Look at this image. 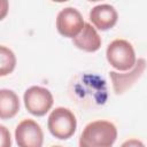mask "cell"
<instances>
[{"label": "cell", "instance_id": "obj_7", "mask_svg": "<svg viewBox=\"0 0 147 147\" xmlns=\"http://www.w3.org/2000/svg\"><path fill=\"white\" fill-rule=\"evenodd\" d=\"M146 67V62L144 59H139L136 61L133 68L125 74H119L116 71H110L109 76L113 82V87L116 94H122L127 88H130L144 74Z\"/></svg>", "mask_w": 147, "mask_h": 147}, {"label": "cell", "instance_id": "obj_5", "mask_svg": "<svg viewBox=\"0 0 147 147\" xmlns=\"http://www.w3.org/2000/svg\"><path fill=\"white\" fill-rule=\"evenodd\" d=\"M15 139L18 147H41L44 133L37 122L24 119L15 129Z\"/></svg>", "mask_w": 147, "mask_h": 147}, {"label": "cell", "instance_id": "obj_6", "mask_svg": "<svg viewBox=\"0 0 147 147\" xmlns=\"http://www.w3.org/2000/svg\"><path fill=\"white\" fill-rule=\"evenodd\" d=\"M84 20L82 14L72 8H63L56 17V29L59 33L65 38H75L83 29Z\"/></svg>", "mask_w": 147, "mask_h": 147}, {"label": "cell", "instance_id": "obj_2", "mask_svg": "<svg viewBox=\"0 0 147 147\" xmlns=\"http://www.w3.org/2000/svg\"><path fill=\"white\" fill-rule=\"evenodd\" d=\"M47 126L49 132L55 138L65 140L75 133L77 127V121L71 110L64 107H57L51 113Z\"/></svg>", "mask_w": 147, "mask_h": 147}, {"label": "cell", "instance_id": "obj_11", "mask_svg": "<svg viewBox=\"0 0 147 147\" xmlns=\"http://www.w3.org/2000/svg\"><path fill=\"white\" fill-rule=\"evenodd\" d=\"M15 67L16 56L14 52L6 46H0V77L11 74Z\"/></svg>", "mask_w": 147, "mask_h": 147}, {"label": "cell", "instance_id": "obj_9", "mask_svg": "<svg viewBox=\"0 0 147 147\" xmlns=\"http://www.w3.org/2000/svg\"><path fill=\"white\" fill-rule=\"evenodd\" d=\"M72 42L77 48L93 53L101 47V37L96 32L95 28H93L90 23H84L82 31L72 38Z\"/></svg>", "mask_w": 147, "mask_h": 147}, {"label": "cell", "instance_id": "obj_14", "mask_svg": "<svg viewBox=\"0 0 147 147\" xmlns=\"http://www.w3.org/2000/svg\"><path fill=\"white\" fill-rule=\"evenodd\" d=\"M8 8H9V3L7 0H0V21L3 20L6 17V15L8 14Z\"/></svg>", "mask_w": 147, "mask_h": 147}, {"label": "cell", "instance_id": "obj_13", "mask_svg": "<svg viewBox=\"0 0 147 147\" xmlns=\"http://www.w3.org/2000/svg\"><path fill=\"white\" fill-rule=\"evenodd\" d=\"M121 147H145L144 142L138 139H129L121 145Z\"/></svg>", "mask_w": 147, "mask_h": 147}, {"label": "cell", "instance_id": "obj_1", "mask_svg": "<svg viewBox=\"0 0 147 147\" xmlns=\"http://www.w3.org/2000/svg\"><path fill=\"white\" fill-rule=\"evenodd\" d=\"M117 138L116 126L108 121H94L85 126L79 147H111Z\"/></svg>", "mask_w": 147, "mask_h": 147}, {"label": "cell", "instance_id": "obj_12", "mask_svg": "<svg viewBox=\"0 0 147 147\" xmlns=\"http://www.w3.org/2000/svg\"><path fill=\"white\" fill-rule=\"evenodd\" d=\"M0 147H11L10 132L5 125H0Z\"/></svg>", "mask_w": 147, "mask_h": 147}, {"label": "cell", "instance_id": "obj_8", "mask_svg": "<svg viewBox=\"0 0 147 147\" xmlns=\"http://www.w3.org/2000/svg\"><path fill=\"white\" fill-rule=\"evenodd\" d=\"M117 18H118V15L116 9L113 6L107 3L98 5L93 7L90 11V20L92 24L101 31L111 29L116 24Z\"/></svg>", "mask_w": 147, "mask_h": 147}, {"label": "cell", "instance_id": "obj_10", "mask_svg": "<svg viewBox=\"0 0 147 147\" xmlns=\"http://www.w3.org/2000/svg\"><path fill=\"white\" fill-rule=\"evenodd\" d=\"M20 110V99L17 94L7 88L0 90V118L8 119L14 117Z\"/></svg>", "mask_w": 147, "mask_h": 147}, {"label": "cell", "instance_id": "obj_15", "mask_svg": "<svg viewBox=\"0 0 147 147\" xmlns=\"http://www.w3.org/2000/svg\"><path fill=\"white\" fill-rule=\"evenodd\" d=\"M53 147H62V146H53Z\"/></svg>", "mask_w": 147, "mask_h": 147}, {"label": "cell", "instance_id": "obj_3", "mask_svg": "<svg viewBox=\"0 0 147 147\" xmlns=\"http://www.w3.org/2000/svg\"><path fill=\"white\" fill-rule=\"evenodd\" d=\"M107 60L111 67L119 71H126L133 68L136 63V53L132 45L124 39H115L107 47Z\"/></svg>", "mask_w": 147, "mask_h": 147}, {"label": "cell", "instance_id": "obj_4", "mask_svg": "<svg viewBox=\"0 0 147 147\" xmlns=\"http://www.w3.org/2000/svg\"><path fill=\"white\" fill-rule=\"evenodd\" d=\"M53 95L49 90L41 86H31L24 93L26 110L34 116H44L53 106Z\"/></svg>", "mask_w": 147, "mask_h": 147}]
</instances>
